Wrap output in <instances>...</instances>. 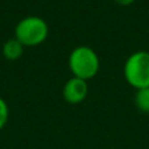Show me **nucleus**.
Returning a JSON list of instances; mask_svg holds the SVG:
<instances>
[{
	"mask_svg": "<svg viewBox=\"0 0 149 149\" xmlns=\"http://www.w3.org/2000/svg\"><path fill=\"white\" fill-rule=\"evenodd\" d=\"M114 1L120 4V5H130V4H132L135 0H114Z\"/></svg>",
	"mask_w": 149,
	"mask_h": 149,
	"instance_id": "8",
	"label": "nucleus"
},
{
	"mask_svg": "<svg viewBox=\"0 0 149 149\" xmlns=\"http://www.w3.org/2000/svg\"><path fill=\"white\" fill-rule=\"evenodd\" d=\"M88 95V84L85 80L79 77H72L65 82L63 88V97L68 103L77 105L81 103Z\"/></svg>",
	"mask_w": 149,
	"mask_h": 149,
	"instance_id": "4",
	"label": "nucleus"
},
{
	"mask_svg": "<svg viewBox=\"0 0 149 149\" xmlns=\"http://www.w3.org/2000/svg\"><path fill=\"white\" fill-rule=\"evenodd\" d=\"M70 70L74 77L82 80H89L97 74L100 70V59H98L95 51L90 47L80 46L76 47L70 55Z\"/></svg>",
	"mask_w": 149,
	"mask_h": 149,
	"instance_id": "1",
	"label": "nucleus"
},
{
	"mask_svg": "<svg viewBox=\"0 0 149 149\" xmlns=\"http://www.w3.org/2000/svg\"><path fill=\"white\" fill-rule=\"evenodd\" d=\"M126 81L135 89L149 86V52L137 51L127 59L124 64Z\"/></svg>",
	"mask_w": 149,
	"mask_h": 149,
	"instance_id": "2",
	"label": "nucleus"
},
{
	"mask_svg": "<svg viewBox=\"0 0 149 149\" xmlns=\"http://www.w3.org/2000/svg\"><path fill=\"white\" fill-rule=\"evenodd\" d=\"M24 52V45L17 39H8L3 46V55L8 60H17Z\"/></svg>",
	"mask_w": 149,
	"mask_h": 149,
	"instance_id": "5",
	"label": "nucleus"
},
{
	"mask_svg": "<svg viewBox=\"0 0 149 149\" xmlns=\"http://www.w3.org/2000/svg\"><path fill=\"white\" fill-rule=\"evenodd\" d=\"M135 105L140 111L149 114V86L137 89L135 94Z\"/></svg>",
	"mask_w": 149,
	"mask_h": 149,
	"instance_id": "6",
	"label": "nucleus"
},
{
	"mask_svg": "<svg viewBox=\"0 0 149 149\" xmlns=\"http://www.w3.org/2000/svg\"><path fill=\"white\" fill-rule=\"evenodd\" d=\"M8 116H9V109L8 105L1 97H0V131L5 127L8 122Z\"/></svg>",
	"mask_w": 149,
	"mask_h": 149,
	"instance_id": "7",
	"label": "nucleus"
},
{
	"mask_svg": "<svg viewBox=\"0 0 149 149\" xmlns=\"http://www.w3.org/2000/svg\"><path fill=\"white\" fill-rule=\"evenodd\" d=\"M49 28L41 17L30 16L21 20L16 26V39L24 46H37L46 41Z\"/></svg>",
	"mask_w": 149,
	"mask_h": 149,
	"instance_id": "3",
	"label": "nucleus"
}]
</instances>
